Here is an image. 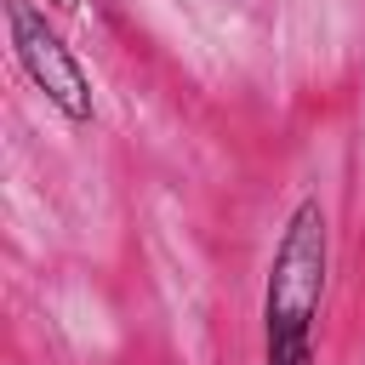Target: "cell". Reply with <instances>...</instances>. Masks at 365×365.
Here are the masks:
<instances>
[{
    "mask_svg": "<svg viewBox=\"0 0 365 365\" xmlns=\"http://www.w3.org/2000/svg\"><path fill=\"white\" fill-rule=\"evenodd\" d=\"M0 17H6L11 63H17L23 80L46 97V108H57L63 125H91V120H97L91 74H86V63L74 57V46L63 40V29L46 17V6H34V0H0Z\"/></svg>",
    "mask_w": 365,
    "mask_h": 365,
    "instance_id": "cell-2",
    "label": "cell"
},
{
    "mask_svg": "<svg viewBox=\"0 0 365 365\" xmlns=\"http://www.w3.org/2000/svg\"><path fill=\"white\" fill-rule=\"evenodd\" d=\"M325 279H331V217L319 194H302L279 222L262 279V365H314Z\"/></svg>",
    "mask_w": 365,
    "mask_h": 365,
    "instance_id": "cell-1",
    "label": "cell"
},
{
    "mask_svg": "<svg viewBox=\"0 0 365 365\" xmlns=\"http://www.w3.org/2000/svg\"><path fill=\"white\" fill-rule=\"evenodd\" d=\"M51 6H63V11H68V6H74V0H51Z\"/></svg>",
    "mask_w": 365,
    "mask_h": 365,
    "instance_id": "cell-3",
    "label": "cell"
}]
</instances>
